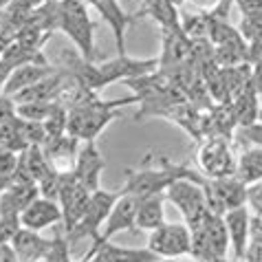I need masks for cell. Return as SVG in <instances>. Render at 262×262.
Listing matches in <instances>:
<instances>
[{"label": "cell", "instance_id": "obj_1", "mask_svg": "<svg viewBox=\"0 0 262 262\" xmlns=\"http://www.w3.org/2000/svg\"><path fill=\"white\" fill-rule=\"evenodd\" d=\"M137 101H139L137 95L117 101H104L97 97V93H91L89 97L69 111V135H73L82 143L95 141L101 130L117 117V108L137 104Z\"/></svg>", "mask_w": 262, "mask_h": 262}, {"label": "cell", "instance_id": "obj_2", "mask_svg": "<svg viewBox=\"0 0 262 262\" xmlns=\"http://www.w3.org/2000/svg\"><path fill=\"white\" fill-rule=\"evenodd\" d=\"M57 29L75 45L77 53L89 62H95V29L89 5L84 0H60V25Z\"/></svg>", "mask_w": 262, "mask_h": 262}, {"label": "cell", "instance_id": "obj_3", "mask_svg": "<svg viewBox=\"0 0 262 262\" xmlns=\"http://www.w3.org/2000/svg\"><path fill=\"white\" fill-rule=\"evenodd\" d=\"M199 177L201 172H196L194 179H179L165 190V201H170L179 209L187 227H196L212 214L207 207L205 192L199 183Z\"/></svg>", "mask_w": 262, "mask_h": 262}, {"label": "cell", "instance_id": "obj_4", "mask_svg": "<svg viewBox=\"0 0 262 262\" xmlns=\"http://www.w3.org/2000/svg\"><path fill=\"white\" fill-rule=\"evenodd\" d=\"M192 231V253L190 256L201 262H212L216 258H225L229 249L227 225L221 214H209L205 221L199 223Z\"/></svg>", "mask_w": 262, "mask_h": 262}, {"label": "cell", "instance_id": "obj_5", "mask_svg": "<svg viewBox=\"0 0 262 262\" xmlns=\"http://www.w3.org/2000/svg\"><path fill=\"white\" fill-rule=\"evenodd\" d=\"M123 194V190H104V187H99L91 194V201L89 205H86L82 218H79V223L73 227L69 234H67V240L69 243H75L79 238H91V240H97L101 227H104L108 214H111V209L115 207V203L119 201V196Z\"/></svg>", "mask_w": 262, "mask_h": 262}, {"label": "cell", "instance_id": "obj_6", "mask_svg": "<svg viewBox=\"0 0 262 262\" xmlns=\"http://www.w3.org/2000/svg\"><path fill=\"white\" fill-rule=\"evenodd\" d=\"M236 159L234 145L227 137H207L201 143V150L196 155L199 172L207 179H225L234 177L236 172Z\"/></svg>", "mask_w": 262, "mask_h": 262}, {"label": "cell", "instance_id": "obj_7", "mask_svg": "<svg viewBox=\"0 0 262 262\" xmlns=\"http://www.w3.org/2000/svg\"><path fill=\"white\" fill-rule=\"evenodd\" d=\"M148 249L157 258H185L192 253V231L185 223H163L148 234Z\"/></svg>", "mask_w": 262, "mask_h": 262}, {"label": "cell", "instance_id": "obj_8", "mask_svg": "<svg viewBox=\"0 0 262 262\" xmlns=\"http://www.w3.org/2000/svg\"><path fill=\"white\" fill-rule=\"evenodd\" d=\"M123 190V187H121ZM139 196L130 194L123 190V194L119 196V201L115 203V207L111 209V214H108L104 227H101L97 240H93L91 249H97L99 245L104 243H111V240L121 234V231H130V229H137L135 225V218H137V207H139Z\"/></svg>", "mask_w": 262, "mask_h": 262}, {"label": "cell", "instance_id": "obj_9", "mask_svg": "<svg viewBox=\"0 0 262 262\" xmlns=\"http://www.w3.org/2000/svg\"><path fill=\"white\" fill-rule=\"evenodd\" d=\"M91 194L86 187L79 183L75 179V174L69 172V174H62V181H60V199L57 203L62 205V214H64V229H67V234L75 227L79 223V218H82L86 205H89L91 201Z\"/></svg>", "mask_w": 262, "mask_h": 262}, {"label": "cell", "instance_id": "obj_10", "mask_svg": "<svg viewBox=\"0 0 262 262\" xmlns=\"http://www.w3.org/2000/svg\"><path fill=\"white\" fill-rule=\"evenodd\" d=\"M104 167H106V159L97 150V143L95 141H84V145L77 150L75 167H73L75 179L89 192H95L101 187V174H104Z\"/></svg>", "mask_w": 262, "mask_h": 262}, {"label": "cell", "instance_id": "obj_11", "mask_svg": "<svg viewBox=\"0 0 262 262\" xmlns=\"http://www.w3.org/2000/svg\"><path fill=\"white\" fill-rule=\"evenodd\" d=\"M225 225H227L229 247L234 249V258L245 260L247 249L251 245V212L249 207H234L223 214Z\"/></svg>", "mask_w": 262, "mask_h": 262}, {"label": "cell", "instance_id": "obj_12", "mask_svg": "<svg viewBox=\"0 0 262 262\" xmlns=\"http://www.w3.org/2000/svg\"><path fill=\"white\" fill-rule=\"evenodd\" d=\"M20 221H23V227L33 229V231H42V229H47V227H53V225L64 221L62 205L57 201H51V199H45V196H38V199H33L23 209V214H20Z\"/></svg>", "mask_w": 262, "mask_h": 262}, {"label": "cell", "instance_id": "obj_13", "mask_svg": "<svg viewBox=\"0 0 262 262\" xmlns=\"http://www.w3.org/2000/svg\"><path fill=\"white\" fill-rule=\"evenodd\" d=\"M155 260H161V258H157L148 247L145 249H133V247L104 243L97 249H89L79 262H155Z\"/></svg>", "mask_w": 262, "mask_h": 262}, {"label": "cell", "instance_id": "obj_14", "mask_svg": "<svg viewBox=\"0 0 262 262\" xmlns=\"http://www.w3.org/2000/svg\"><path fill=\"white\" fill-rule=\"evenodd\" d=\"M11 245L23 262H45L51 251V245H53V238H42L40 231L23 227L11 240Z\"/></svg>", "mask_w": 262, "mask_h": 262}, {"label": "cell", "instance_id": "obj_15", "mask_svg": "<svg viewBox=\"0 0 262 262\" xmlns=\"http://www.w3.org/2000/svg\"><path fill=\"white\" fill-rule=\"evenodd\" d=\"M40 196V187L33 181H13L7 190L0 194V216L3 214H23V209L33 199Z\"/></svg>", "mask_w": 262, "mask_h": 262}, {"label": "cell", "instance_id": "obj_16", "mask_svg": "<svg viewBox=\"0 0 262 262\" xmlns=\"http://www.w3.org/2000/svg\"><path fill=\"white\" fill-rule=\"evenodd\" d=\"M55 71L57 69L51 67V64H25V67H18V69H13L3 93L9 97H16L18 93L31 89V86L42 82V79H47L49 75H53Z\"/></svg>", "mask_w": 262, "mask_h": 262}, {"label": "cell", "instance_id": "obj_17", "mask_svg": "<svg viewBox=\"0 0 262 262\" xmlns=\"http://www.w3.org/2000/svg\"><path fill=\"white\" fill-rule=\"evenodd\" d=\"M135 18H152L155 23L161 25V31L183 29L179 18V7L172 0H143L141 9L135 13Z\"/></svg>", "mask_w": 262, "mask_h": 262}, {"label": "cell", "instance_id": "obj_18", "mask_svg": "<svg viewBox=\"0 0 262 262\" xmlns=\"http://www.w3.org/2000/svg\"><path fill=\"white\" fill-rule=\"evenodd\" d=\"M163 223H165V192L141 199L139 207H137V218H135L137 229H143L150 234L152 229L161 227Z\"/></svg>", "mask_w": 262, "mask_h": 262}, {"label": "cell", "instance_id": "obj_19", "mask_svg": "<svg viewBox=\"0 0 262 262\" xmlns=\"http://www.w3.org/2000/svg\"><path fill=\"white\" fill-rule=\"evenodd\" d=\"M234 177L249 187L253 183L262 181V148L258 145H249L238 155L236 159V172Z\"/></svg>", "mask_w": 262, "mask_h": 262}, {"label": "cell", "instance_id": "obj_20", "mask_svg": "<svg viewBox=\"0 0 262 262\" xmlns=\"http://www.w3.org/2000/svg\"><path fill=\"white\" fill-rule=\"evenodd\" d=\"M231 108H234V117L238 128H247L253 126L258 121V113H260V101H258V93L251 89H245L240 95H236L229 101Z\"/></svg>", "mask_w": 262, "mask_h": 262}, {"label": "cell", "instance_id": "obj_21", "mask_svg": "<svg viewBox=\"0 0 262 262\" xmlns=\"http://www.w3.org/2000/svg\"><path fill=\"white\" fill-rule=\"evenodd\" d=\"M0 148L13 152V155H23V152L29 148V141L25 137L23 130V117H13L7 123L0 126Z\"/></svg>", "mask_w": 262, "mask_h": 262}, {"label": "cell", "instance_id": "obj_22", "mask_svg": "<svg viewBox=\"0 0 262 262\" xmlns=\"http://www.w3.org/2000/svg\"><path fill=\"white\" fill-rule=\"evenodd\" d=\"M57 108V101H27V104H18V117L29 121H45L51 113Z\"/></svg>", "mask_w": 262, "mask_h": 262}, {"label": "cell", "instance_id": "obj_23", "mask_svg": "<svg viewBox=\"0 0 262 262\" xmlns=\"http://www.w3.org/2000/svg\"><path fill=\"white\" fill-rule=\"evenodd\" d=\"M20 229H23V221L18 214H3L0 216V245L11 243Z\"/></svg>", "mask_w": 262, "mask_h": 262}, {"label": "cell", "instance_id": "obj_24", "mask_svg": "<svg viewBox=\"0 0 262 262\" xmlns=\"http://www.w3.org/2000/svg\"><path fill=\"white\" fill-rule=\"evenodd\" d=\"M71 243L67 240V236L57 234L53 238V245H51V251L49 256L45 258V262H73L71 260Z\"/></svg>", "mask_w": 262, "mask_h": 262}, {"label": "cell", "instance_id": "obj_25", "mask_svg": "<svg viewBox=\"0 0 262 262\" xmlns=\"http://www.w3.org/2000/svg\"><path fill=\"white\" fill-rule=\"evenodd\" d=\"M16 115H18V104L13 101V97L0 93V126L7 123L9 119H13Z\"/></svg>", "mask_w": 262, "mask_h": 262}, {"label": "cell", "instance_id": "obj_26", "mask_svg": "<svg viewBox=\"0 0 262 262\" xmlns=\"http://www.w3.org/2000/svg\"><path fill=\"white\" fill-rule=\"evenodd\" d=\"M240 139L249 145H258L262 148V123L256 121L253 126H247V128H240Z\"/></svg>", "mask_w": 262, "mask_h": 262}, {"label": "cell", "instance_id": "obj_27", "mask_svg": "<svg viewBox=\"0 0 262 262\" xmlns=\"http://www.w3.org/2000/svg\"><path fill=\"white\" fill-rule=\"evenodd\" d=\"M247 62L249 64L262 62V33L256 35L251 42H247Z\"/></svg>", "mask_w": 262, "mask_h": 262}, {"label": "cell", "instance_id": "obj_28", "mask_svg": "<svg viewBox=\"0 0 262 262\" xmlns=\"http://www.w3.org/2000/svg\"><path fill=\"white\" fill-rule=\"evenodd\" d=\"M0 262H23V260H20L18 251L13 249V245L7 243V245H0Z\"/></svg>", "mask_w": 262, "mask_h": 262}, {"label": "cell", "instance_id": "obj_29", "mask_svg": "<svg viewBox=\"0 0 262 262\" xmlns=\"http://www.w3.org/2000/svg\"><path fill=\"white\" fill-rule=\"evenodd\" d=\"M251 89L262 95V62L251 64Z\"/></svg>", "mask_w": 262, "mask_h": 262}, {"label": "cell", "instance_id": "obj_30", "mask_svg": "<svg viewBox=\"0 0 262 262\" xmlns=\"http://www.w3.org/2000/svg\"><path fill=\"white\" fill-rule=\"evenodd\" d=\"M11 73H13V64H9L5 57H0V93L5 91V86H7V82H9Z\"/></svg>", "mask_w": 262, "mask_h": 262}, {"label": "cell", "instance_id": "obj_31", "mask_svg": "<svg viewBox=\"0 0 262 262\" xmlns=\"http://www.w3.org/2000/svg\"><path fill=\"white\" fill-rule=\"evenodd\" d=\"M13 183V177H7V174H0V194H3L7 187Z\"/></svg>", "mask_w": 262, "mask_h": 262}, {"label": "cell", "instance_id": "obj_32", "mask_svg": "<svg viewBox=\"0 0 262 262\" xmlns=\"http://www.w3.org/2000/svg\"><path fill=\"white\" fill-rule=\"evenodd\" d=\"M192 3H196L199 7H207V11H209L212 7H216L218 3H221V0H192Z\"/></svg>", "mask_w": 262, "mask_h": 262}, {"label": "cell", "instance_id": "obj_33", "mask_svg": "<svg viewBox=\"0 0 262 262\" xmlns=\"http://www.w3.org/2000/svg\"><path fill=\"white\" fill-rule=\"evenodd\" d=\"M212 262H245V260H238V258H216V260H212Z\"/></svg>", "mask_w": 262, "mask_h": 262}, {"label": "cell", "instance_id": "obj_34", "mask_svg": "<svg viewBox=\"0 0 262 262\" xmlns=\"http://www.w3.org/2000/svg\"><path fill=\"white\" fill-rule=\"evenodd\" d=\"M177 262H201V260H196V258H179Z\"/></svg>", "mask_w": 262, "mask_h": 262}, {"label": "cell", "instance_id": "obj_35", "mask_svg": "<svg viewBox=\"0 0 262 262\" xmlns=\"http://www.w3.org/2000/svg\"><path fill=\"white\" fill-rule=\"evenodd\" d=\"M172 3L177 5V7H183V5H185V0H172Z\"/></svg>", "mask_w": 262, "mask_h": 262}, {"label": "cell", "instance_id": "obj_36", "mask_svg": "<svg viewBox=\"0 0 262 262\" xmlns=\"http://www.w3.org/2000/svg\"><path fill=\"white\" fill-rule=\"evenodd\" d=\"M155 262H177V260H167V258H161V260H155Z\"/></svg>", "mask_w": 262, "mask_h": 262}, {"label": "cell", "instance_id": "obj_37", "mask_svg": "<svg viewBox=\"0 0 262 262\" xmlns=\"http://www.w3.org/2000/svg\"><path fill=\"white\" fill-rule=\"evenodd\" d=\"M258 121L262 123V106H260V113H258Z\"/></svg>", "mask_w": 262, "mask_h": 262}, {"label": "cell", "instance_id": "obj_38", "mask_svg": "<svg viewBox=\"0 0 262 262\" xmlns=\"http://www.w3.org/2000/svg\"><path fill=\"white\" fill-rule=\"evenodd\" d=\"M57 3H60V0H57Z\"/></svg>", "mask_w": 262, "mask_h": 262}, {"label": "cell", "instance_id": "obj_39", "mask_svg": "<svg viewBox=\"0 0 262 262\" xmlns=\"http://www.w3.org/2000/svg\"><path fill=\"white\" fill-rule=\"evenodd\" d=\"M234 3H236V0H234Z\"/></svg>", "mask_w": 262, "mask_h": 262}]
</instances>
